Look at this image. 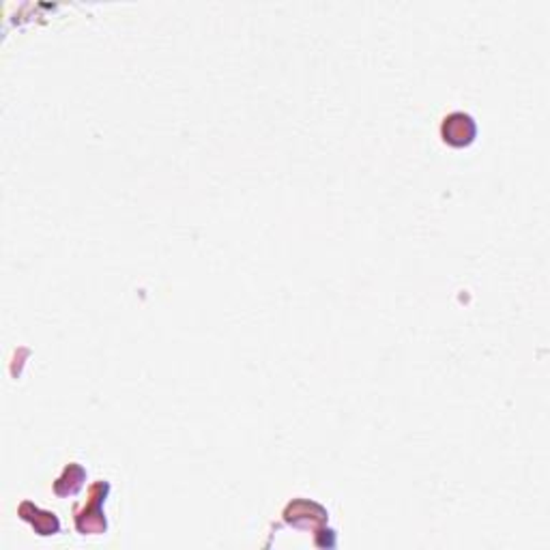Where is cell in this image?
<instances>
[{"label": "cell", "instance_id": "cell-1", "mask_svg": "<svg viewBox=\"0 0 550 550\" xmlns=\"http://www.w3.org/2000/svg\"><path fill=\"white\" fill-rule=\"evenodd\" d=\"M453 121L458 123V129L456 131H443L445 140L456 144V146L471 142V138H473V133H475V125H473V121H471V116L458 112V114H453Z\"/></svg>", "mask_w": 550, "mask_h": 550}]
</instances>
